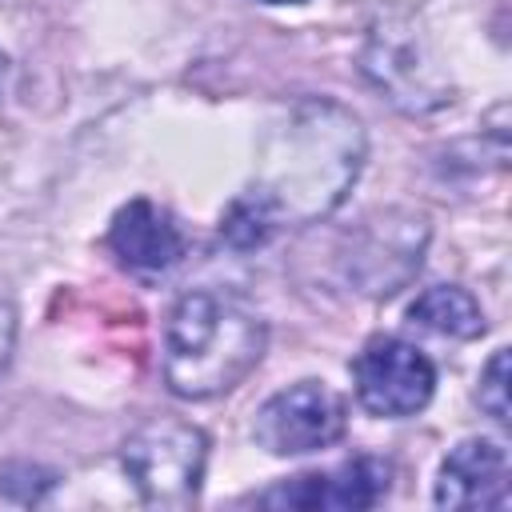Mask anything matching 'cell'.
Masks as SVG:
<instances>
[{"label":"cell","instance_id":"obj_1","mask_svg":"<svg viewBox=\"0 0 512 512\" xmlns=\"http://www.w3.org/2000/svg\"><path fill=\"white\" fill-rule=\"evenodd\" d=\"M364 164L360 120L332 100H296L284 108L256 152V176L220 220L236 248L272 240L280 228H300L328 216Z\"/></svg>","mask_w":512,"mask_h":512},{"label":"cell","instance_id":"obj_14","mask_svg":"<svg viewBox=\"0 0 512 512\" xmlns=\"http://www.w3.org/2000/svg\"><path fill=\"white\" fill-rule=\"evenodd\" d=\"M4 76H8V60L0 56V84H4Z\"/></svg>","mask_w":512,"mask_h":512},{"label":"cell","instance_id":"obj_10","mask_svg":"<svg viewBox=\"0 0 512 512\" xmlns=\"http://www.w3.org/2000/svg\"><path fill=\"white\" fill-rule=\"evenodd\" d=\"M108 248L128 272H168L184 256L176 216L152 200H128L108 228Z\"/></svg>","mask_w":512,"mask_h":512},{"label":"cell","instance_id":"obj_3","mask_svg":"<svg viewBox=\"0 0 512 512\" xmlns=\"http://www.w3.org/2000/svg\"><path fill=\"white\" fill-rule=\"evenodd\" d=\"M120 464L148 508H188L204 484L208 436L188 420L156 416L124 440Z\"/></svg>","mask_w":512,"mask_h":512},{"label":"cell","instance_id":"obj_13","mask_svg":"<svg viewBox=\"0 0 512 512\" xmlns=\"http://www.w3.org/2000/svg\"><path fill=\"white\" fill-rule=\"evenodd\" d=\"M260 4H276L280 8V4H304V0H260Z\"/></svg>","mask_w":512,"mask_h":512},{"label":"cell","instance_id":"obj_4","mask_svg":"<svg viewBox=\"0 0 512 512\" xmlns=\"http://www.w3.org/2000/svg\"><path fill=\"white\" fill-rule=\"evenodd\" d=\"M364 76L388 104L404 112H436L452 100V84L440 72L424 32L408 16H380L364 40Z\"/></svg>","mask_w":512,"mask_h":512},{"label":"cell","instance_id":"obj_7","mask_svg":"<svg viewBox=\"0 0 512 512\" xmlns=\"http://www.w3.org/2000/svg\"><path fill=\"white\" fill-rule=\"evenodd\" d=\"M428 244V224L416 212H376L348 240V280L368 296H392L412 280Z\"/></svg>","mask_w":512,"mask_h":512},{"label":"cell","instance_id":"obj_2","mask_svg":"<svg viewBox=\"0 0 512 512\" xmlns=\"http://www.w3.org/2000/svg\"><path fill=\"white\" fill-rule=\"evenodd\" d=\"M260 312L228 292H184L164 324V380L184 400L232 392L264 356Z\"/></svg>","mask_w":512,"mask_h":512},{"label":"cell","instance_id":"obj_8","mask_svg":"<svg viewBox=\"0 0 512 512\" xmlns=\"http://www.w3.org/2000/svg\"><path fill=\"white\" fill-rule=\"evenodd\" d=\"M388 480H392V468L376 456H356V460H344L328 472H304V476H292V480H280L276 488L260 492V504L268 508H304V512H324V508H336V512H352V508H372L384 500L388 492Z\"/></svg>","mask_w":512,"mask_h":512},{"label":"cell","instance_id":"obj_12","mask_svg":"<svg viewBox=\"0 0 512 512\" xmlns=\"http://www.w3.org/2000/svg\"><path fill=\"white\" fill-rule=\"evenodd\" d=\"M476 400L496 424H508V348H496L492 360L480 368Z\"/></svg>","mask_w":512,"mask_h":512},{"label":"cell","instance_id":"obj_5","mask_svg":"<svg viewBox=\"0 0 512 512\" xmlns=\"http://www.w3.org/2000/svg\"><path fill=\"white\" fill-rule=\"evenodd\" d=\"M348 428V404L324 380H296L268 396L252 420V436L272 456H304L328 448Z\"/></svg>","mask_w":512,"mask_h":512},{"label":"cell","instance_id":"obj_11","mask_svg":"<svg viewBox=\"0 0 512 512\" xmlns=\"http://www.w3.org/2000/svg\"><path fill=\"white\" fill-rule=\"evenodd\" d=\"M408 320L436 332V336H452V340H472L484 332V308L476 304L472 292H464L456 284L424 288L408 304Z\"/></svg>","mask_w":512,"mask_h":512},{"label":"cell","instance_id":"obj_9","mask_svg":"<svg viewBox=\"0 0 512 512\" xmlns=\"http://www.w3.org/2000/svg\"><path fill=\"white\" fill-rule=\"evenodd\" d=\"M436 508H504L508 504V452L492 436L460 440L436 472Z\"/></svg>","mask_w":512,"mask_h":512},{"label":"cell","instance_id":"obj_6","mask_svg":"<svg viewBox=\"0 0 512 512\" xmlns=\"http://www.w3.org/2000/svg\"><path fill=\"white\" fill-rule=\"evenodd\" d=\"M352 384H356V400L372 416L400 420V416H416L432 400L436 368L416 344L400 336H372L352 360Z\"/></svg>","mask_w":512,"mask_h":512}]
</instances>
